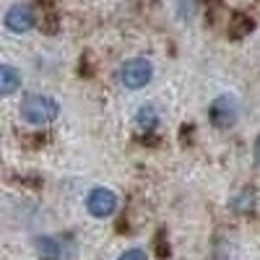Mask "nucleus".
Returning <instances> with one entry per match:
<instances>
[{"label": "nucleus", "mask_w": 260, "mask_h": 260, "mask_svg": "<svg viewBox=\"0 0 260 260\" xmlns=\"http://www.w3.org/2000/svg\"><path fill=\"white\" fill-rule=\"evenodd\" d=\"M18 112L29 125H47V122H52L60 115V107H57V102L52 96L31 94V96H26L24 102H21Z\"/></svg>", "instance_id": "obj_1"}, {"label": "nucleus", "mask_w": 260, "mask_h": 260, "mask_svg": "<svg viewBox=\"0 0 260 260\" xmlns=\"http://www.w3.org/2000/svg\"><path fill=\"white\" fill-rule=\"evenodd\" d=\"M151 78H154V65L143 57L125 60L120 65V81L125 89H143L146 83H151Z\"/></svg>", "instance_id": "obj_2"}, {"label": "nucleus", "mask_w": 260, "mask_h": 260, "mask_svg": "<svg viewBox=\"0 0 260 260\" xmlns=\"http://www.w3.org/2000/svg\"><path fill=\"white\" fill-rule=\"evenodd\" d=\"M208 115H211V122L216 127H232L237 122V115H240V107H237V99L234 96L221 94V96H216L211 102Z\"/></svg>", "instance_id": "obj_3"}, {"label": "nucleus", "mask_w": 260, "mask_h": 260, "mask_svg": "<svg viewBox=\"0 0 260 260\" xmlns=\"http://www.w3.org/2000/svg\"><path fill=\"white\" fill-rule=\"evenodd\" d=\"M86 208H89V213L96 216V219H107V216H112L115 208H117V195L107 187H94L89 192V198H86Z\"/></svg>", "instance_id": "obj_4"}, {"label": "nucleus", "mask_w": 260, "mask_h": 260, "mask_svg": "<svg viewBox=\"0 0 260 260\" xmlns=\"http://www.w3.org/2000/svg\"><path fill=\"white\" fill-rule=\"evenodd\" d=\"M34 11L29 8V6H13V8H8L6 11V18H3V24H6V29L8 31H13V34H26L31 26H34Z\"/></svg>", "instance_id": "obj_5"}, {"label": "nucleus", "mask_w": 260, "mask_h": 260, "mask_svg": "<svg viewBox=\"0 0 260 260\" xmlns=\"http://www.w3.org/2000/svg\"><path fill=\"white\" fill-rule=\"evenodd\" d=\"M16 89H21V73L13 68V65L3 62L0 65V94L11 96Z\"/></svg>", "instance_id": "obj_6"}, {"label": "nucleus", "mask_w": 260, "mask_h": 260, "mask_svg": "<svg viewBox=\"0 0 260 260\" xmlns=\"http://www.w3.org/2000/svg\"><path fill=\"white\" fill-rule=\"evenodd\" d=\"M37 252H39V260H62V245L55 237H39Z\"/></svg>", "instance_id": "obj_7"}, {"label": "nucleus", "mask_w": 260, "mask_h": 260, "mask_svg": "<svg viewBox=\"0 0 260 260\" xmlns=\"http://www.w3.org/2000/svg\"><path fill=\"white\" fill-rule=\"evenodd\" d=\"M156 110L151 104H143L141 110H138V115H136V125H138V130H143V133H151V130L156 127Z\"/></svg>", "instance_id": "obj_8"}, {"label": "nucleus", "mask_w": 260, "mask_h": 260, "mask_svg": "<svg viewBox=\"0 0 260 260\" xmlns=\"http://www.w3.org/2000/svg\"><path fill=\"white\" fill-rule=\"evenodd\" d=\"M232 37H245L247 31H252V18L245 13H234L232 16V24H229Z\"/></svg>", "instance_id": "obj_9"}, {"label": "nucleus", "mask_w": 260, "mask_h": 260, "mask_svg": "<svg viewBox=\"0 0 260 260\" xmlns=\"http://www.w3.org/2000/svg\"><path fill=\"white\" fill-rule=\"evenodd\" d=\"M117 260H146V252L138 250V247H133V250H125Z\"/></svg>", "instance_id": "obj_10"}, {"label": "nucleus", "mask_w": 260, "mask_h": 260, "mask_svg": "<svg viewBox=\"0 0 260 260\" xmlns=\"http://www.w3.org/2000/svg\"><path fill=\"white\" fill-rule=\"evenodd\" d=\"M234 208L237 211H250L252 208V192L245 190V201H234Z\"/></svg>", "instance_id": "obj_11"}, {"label": "nucleus", "mask_w": 260, "mask_h": 260, "mask_svg": "<svg viewBox=\"0 0 260 260\" xmlns=\"http://www.w3.org/2000/svg\"><path fill=\"white\" fill-rule=\"evenodd\" d=\"M255 161H257V167H260V136L255 138Z\"/></svg>", "instance_id": "obj_12"}]
</instances>
